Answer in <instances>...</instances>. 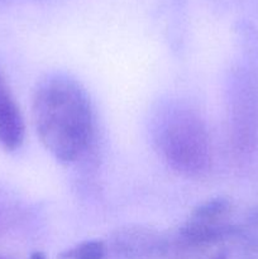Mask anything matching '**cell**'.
Here are the masks:
<instances>
[{"instance_id":"1","label":"cell","mask_w":258,"mask_h":259,"mask_svg":"<svg viewBox=\"0 0 258 259\" xmlns=\"http://www.w3.org/2000/svg\"><path fill=\"white\" fill-rule=\"evenodd\" d=\"M32 114L38 138L57 161L72 163L90 148L94 110L86 90L73 78L56 75L43 80L33 96Z\"/></svg>"},{"instance_id":"2","label":"cell","mask_w":258,"mask_h":259,"mask_svg":"<svg viewBox=\"0 0 258 259\" xmlns=\"http://www.w3.org/2000/svg\"><path fill=\"white\" fill-rule=\"evenodd\" d=\"M156 142L169 166L186 176H200L211 159L204 123L192 111L175 109L159 120Z\"/></svg>"},{"instance_id":"3","label":"cell","mask_w":258,"mask_h":259,"mask_svg":"<svg viewBox=\"0 0 258 259\" xmlns=\"http://www.w3.org/2000/svg\"><path fill=\"white\" fill-rule=\"evenodd\" d=\"M25 125L20 109L0 76V147L7 151H15L24 141Z\"/></svg>"},{"instance_id":"4","label":"cell","mask_w":258,"mask_h":259,"mask_svg":"<svg viewBox=\"0 0 258 259\" xmlns=\"http://www.w3.org/2000/svg\"><path fill=\"white\" fill-rule=\"evenodd\" d=\"M105 245L100 240H88L61 253L60 259H104Z\"/></svg>"},{"instance_id":"5","label":"cell","mask_w":258,"mask_h":259,"mask_svg":"<svg viewBox=\"0 0 258 259\" xmlns=\"http://www.w3.org/2000/svg\"><path fill=\"white\" fill-rule=\"evenodd\" d=\"M32 259H45V257H43L40 253H35V254L32 257Z\"/></svg>"},{"instance_id":"6","label":"cell","mask_w":258,"mask_h":259,"mask_svg":"<svg viewBox=\"0 0 258 259\" xmlns=\"http://www.w3.org/2000/svg\"><path fill=\"white\" fill-rule=\"evenodd\" d=\"M0 259H8V258H4V257H0Z\"/></svg>"}]
</instances>
